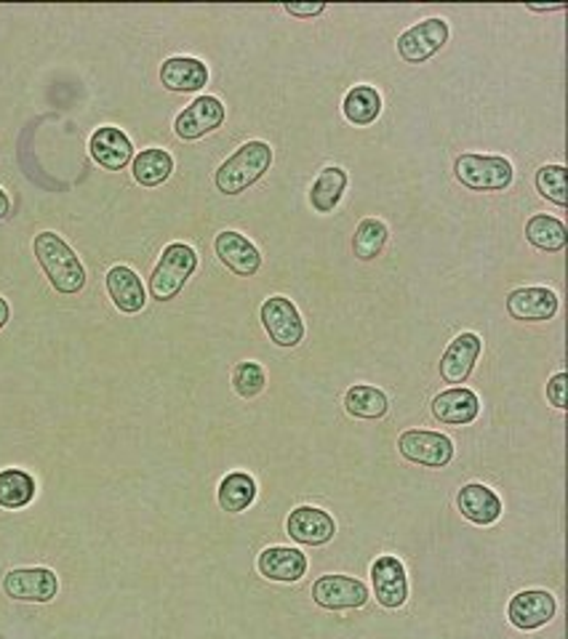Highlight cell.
Returning a JSON list of instances; mask_svg holds the SVG:
<instances>
[{"mask_svg": "<svg viewBox=\"0 0 568 639\" xmlns=\"http://www.w3.org/2000/svg\"><path fill=\"white\" fill-rule=\"evenodd\" d=\"M35 256H38L43 272L59 293H78L85 286V269L81 259L57 232H40L35 237Z\"/></svg>", "mask_w": 568, "mask_h": 639, "instance_id": "cell-1", "label": "cell"}, {"mask_svg": "<svg viewBox=\"0 0 568 639\" xmlns=\"http://www.w3.org/2000/svg\"><path fill=\"white\" fill-rule=\"evenodd\" d=\"M270 165H273L270 144H267V141H248V144H243L235 155L219 165L213 182H217L219 193L241 195L246 193L252 184L259 182L262 176L270 171Z\"/></svg>", "mask_w": 568, "mask_h": 639, "instance_id": "cell-2", "label": "cell"}, {"mask_svg": "<svg viewBox=\"0 0 568 639\" xmlns=\"http://www.w3.org/2000/svg\"><path fill=\"white\" fill-rule=\"evenodd\" d=\"M195 267H198V254L185 243H171L163 251L161 262H158L155 272L150 278L152 299L169 301L185 288V282L193 278Z\"/></svg>", "mask_w": 568, "mask_h": 639, "instance_id": "cell-3", "label": "cell"}, {"mask_svg": "<svg viewBox=\"0 0 568 639\" xmlns=\"http://www.w3.org/2000/svg\"><path fill=\"white\" fill-rule=\"evenodd\" d=\"M454 174L473 193H502L512 184L510 160L499 155H462L456 158Z\"/></svg>", "mask_w": 568, "mask_h": 639, "instance_id": "cell-4", "label": "cell"}, {"mask_svg": "<svg viewBox=\"0 0 568 639\" xmlns=\"http://www.w3.org/2000/svg\"><path fill=\"white\" fill-rule=\"evenodd\" d=\"M398 451L411 464L443 469L454 458V442L441 432H427V429H408L398 438Z\"/></svg>", "mask_w": 568, "mask_h": 639, "instance_id": "cell-5", "label": "cell"}, {"mask_svg": "<svg viewBox=\"0 0 568 639\" xmlns=\"http://www.w3.org/2000/svg\"><path fill=\"white\" fill-rule=\"evenodd\" d=\"M262 325H265L270 341L278 347H297L304 339V323L299 317L294 301L283 297H273L262 304Z\"/></svg>", "mask_w": 568, "mask_h": 639, "instance_id": "cell-6", "label": "cell"}, {"mask_svg": "<svg viewBox=\"0 0 568 639\" xmlns=\"http://www.w3.org/2000/svg\"><path fill=\"white\" fill-rule=\"evenodd\" d=\"M445 40H449V24L432 16V20L414 24L401 35L398 54L406 65H421V61L436 57L445 46Z\"/></svg>", "mask_w": 568, "mask_h": 639, "instance_id": "cell-7", "label": "cell"}, {"mask_svg": "<svg viewBox=\"0 0 568 639\" xmlns=\"http://www.w3.org/2000/svg\"><path fill=\"white\" fill-rule=\"evenodd\" d=\"M313 600L326 611H352V607L366 605L369 589L363 581L350 579V576H321L313 583Z\"/></svg>", "mask_w": 568, "mask_h": 639, "instance_id": "cell-8", "label": "cell"}, {"mask_svg": "<svg viewBox=\"0 0 568 639\" xmlns=\"http://www.w3.org/2000/svg\"><path fill=\"white\" fill-rule=\"evenodd\" d=\"M5 594L20 602H51L59 592L57 573L48 568L11 570L3 581Z\"/></svg>", "mask_w": 568, "mask_h": 639, "instance_id": "cell-9", "label": "cell"}, {"mask_svg": "<svg viewBox=\"0 0 568 639\" xmlns=\"http://www.w3.org/2000/svg\"><path fill=\"white\" fill-rule=\"evenodd\" d=\"M371 581H374L376 602L387 611H398L408 597V579L406 568L398 557L384 555L371 565Z\"/></svg>", "mask_w": 568, "mask_h": 639, "instance_id": "cell-10", "label": "cell"}, {"mask_svg": "<svg viewBox=\"0 0 568 639\" xmlns=\"http://www.w3.org/2000/svg\"><path fill=\"white\" fill-rule=\"evenodd\" d=\"M555 597L549 592H542V589H529V592H518L515 597L507 605V618H510L512 626L518 629L531 631L540 629V626L549 624L555 618Z\"/></svg>", "mask_w": 568, "mask_h": 639, "instance_id": "cell-11", "label": "cell"}, {"mask_svg": "<svg viewBox=\"0 0 568 639\" xmlns=\"http://www.w3.org/2000/svg\"><path fill=\"white\" fill-rule=\"evenodd\" d=\"M213 248H217L219 262L235 272L237 278H254L262 267V256L256 251V245L248 237H243L241 232L224 230L219 232L217 240H213Z\"/></svg>", "mask_w": 568, "mask_h": 639, "instance_id": "cell-12", "label": "cell"}, {"mask_svg": "<svg viewBox=\"0 0 568 639\" xmlns=\"http://www.w3.org/2000/svg\"><path fill=\"white\" fill-rule=\"evenodd\" d=\"M224 123V104L217 96H198L185 113L174 123V131L179 139H200L206 133L217 131Z\"/></svg>", "mask_w": 568, "mask_h": 639, "instance_id": "cell-13", "label": "cell"}, {"mask_svg": "<svg viewBox=\"0 0 568 639\" xmlns=\"http://www.w3.org/2000/svg\"><path fill=\"white\" fill-rule=\"evenodd\" d=\"M286 533L304 546H323L337 533V522L317 507H299L286 520Z\"/></svg>", "mask_w": 568, "mask_h": 639, "instance_id": "cell-14", "label": "cell"}, {"mask_svg": "<svg viewBox=\"0 0 568 639\" xmlns=\"http://www.w3.org/2000/svg\"><path fill=\"white\" fill-rule=\"evenodd\" d=\"M480 349H484V341L478 334L456 336L441 358V376L445 384H464L480 358Z\"/></svg>", "mask_w": 568, "mask_h": 639, "instance_id": "cell-15", "label": "cell"}, {"mask_svg": "<svg viewBox=\"0 0 568 639\" xmlns=\"http://www.w3.org/2000/svg\"><path fill=\"white\" fill-rule=\"evenodd\" d=\"M89 150H91V158H94L96 163L107 171H124L126 165L134 160L131 141H128V137L120 131V128H113V126L96 128L94 137H91L89 141Z\"/></svg>", "mask_w": 568, "mask_h": 639, "instance_id": "cell-16", "label": "cell"}, {"mask_svg": "<svg viewBox=\"0 0 568 639\" xmlns=\"http://www.w3.org/2000/svg\"><path fill=\"white\" fill-rule=\"evenodd\" d=\"M480 399L473 390L464 386H451L432 399V416L449 427H464V423L478 419Z\"/></svg>", "mask_w": 568, "mask_h": 639, "instance_id": "cell-17", "label": "cell"}, {"mask_svg": "<svg viewBox=\"0 0 568 639\" xmlns=\"http://www.w3.org/2000/svg\"><path fill=\"white\" fill-rule=\"evenodd\" d=\"M507 312L523 323H545L558 312V297L549 288H518L507 299Z\"/></svg>", "mask_w": 568, "mask_h": 639, "instance_id": "cell-18", "label": "cell"}, {"mask_svg": "<svg viewBox=\"0 0 568 639\" xmlns=\"http://www.w3.org/2000/svg\"><path fill=\"white\" fill-rule=\"evenodd\" d=\"M107 293L113 299V304L118 306L126 315H137L148 304V293H144L142 280L134 272L131 267H113L107 272Z\"/></svg>", "mask_w": 568, "mask_h": 639, "instance_id": "cell-19", "label": "cell"}, {"mask_svg": "<svg viewBox=\"0 0 568 639\" xmlns=\"http://www.w3.org/2000/svg\"><path fill=\"white\" fill-rule=\"evenodd\" d=\"M259 573L270 581L294 583L308 573V557L291 546H270L259 555Z\"/></svg>", "mask_w": 568, "mask_h": 639, "instance_id": "cell-20", "label": "cell"}, {"mask_svg": "<svg viewBox=\"0 0 568 639\" xmlns=\"http://www.w3.org/2000/svg\"><path fill=\"white\" fill-rule=\"evenodd\" d=\"M456 507H460L462 518L475 522V525H491L502 514V501L491 488L480 483L464 485L456 496Z\"/></svg>", "mask_w": 568, "mask_h": 639, "instance_id": "cell-21", "label": "cell"}, {"mask_svg": "<svg viewBox=\"0 0 568 639\" xmlns=\"http://www.w3.org/2000/svg\"><path fill=\"white\" fill-rule=\"evenodd\" d=\"M161 80L169 91H200L209 83V70L200 59L174 57L163 61Z\"/></svg>", "mask_w": 568, "mask_h": 639, "instance_id": "cell-22", "label": "cell"}, {"mask_svg": "<svg viewBox=\"0 0 568 639\" xmlns=\"http://www.w3.org/2000/svg\"><path fill=\"white\" fill-rule=\"evenodd\" d=\"M341 113L352 126H369L382 115V96L371 85H356L347 91L345 102H341Z\"/></svg>", "mask_w": 568, "mask_h": 639, "instance_id": "cell-23", "label": "cell"}, {"mask_svg": "<svg viewBox=\"0 0 568 639\" xmlns=\"http://www.w3.org/2000/svg\"><path fill=\"white\" fill-rule=\"evenodd\" d=\"M256 499V483L252 475H246V472H232L219 483V507L224 509V512L230 514H237V512H246L248 507H252Z\"/></svg>", "mask_w": 568, "mask_h": 639, "instance_id": "cell-24", "label": "cell"}, {"mask_svg": "<svg viewBox=\"0 0 568 639\" xmlns=\"http://www.w3.org/2000/svg\"><path fill=\"white\" fill-rule=\"evenodd\" d=\"M347 187V174L339 169V165H328V169L321 171L313 189H310V202L317 213H332L337 208V202L341 200Z\"/></svg>", "mask_w": 568, "mask_h": 639, "instance_id": "cell-25", "label": "cell"}, {"mask_svg": "<svg viewBox=\"0 0 568 639\" xmlns=\"http://www.w3.org/2000/svg\"><path fill=\"white\" fill-rule=\"evenodd\" d=\"M345 408L347 414L358 416V419H382L390 408V399L382 390H376V386L356 384L347 390Z\"/></svg>", "mask_w": 568, "mask_h": 639, "instance_id": "cell-26", "label": "cell"}, {"mask_svg": "<svg viewBox=\"0 0 568 639\" xmlns=\"http://www.w3.org/2000/svg\"><path fill=\"white\" fill-rule=\"evenodd\" d=\"M526 237L534 248L540 251H564L566 248V226L564 221L555 217H545V213H536L526 221Z\"/></svg>", "mask_w": 568, "mask_h": 639, "instance_id": "cell-27", "label": "cell"}, {"mask_svg": "<svg viewBox=\"0 0 568 639\" xmlns=\"http://www.w3.org/2000/svg\"><path fill=\"white\" fill-rule=\"evenodd\" d=\"M174 171V158L166 150H144L134 158V179L142 187H158Z\"/></svg>", "mask_w": 568, "mask_h": 639, "instance_id": "cell-28", "label": "cell"}, {"mask_svg": "<svg viewBox=\"0 0 568 639\" xmlns=\"http://www.w3.org/2000/svg\"><path fill=\"white\" fill-rule=\"evenodd\" d=\"M35 499V479L22 469L0 472V507L22 509Z\"/></svg>", "mask_w": 568, "mask_h": 639, "instance_id": "cell-29", "label": "cell"}, {"mask_svg": "<svg viewBox=\"0 0 568 639\" xmlns=\"http://www.w3.org/2000/svg\"><path fill=\"white\" fill-rule=\"evenodd\" d=\"M387 237H390V230L384 221L363 219L358 224L356 237H352V251H356V256L360 262H371L382 254Z\"/></svg>", "mask_w": 568, "mask_h": 639, "instance_id": "cell-30", "label": "cell"}, {"mask_svg": "<svg viewBox=\"0 0 568 639\" xmlns=\"http://www.w3.org/2000/svg\"><path fill=\"white\" fill-rule=\"evenodd\" d=\"M536 189L542 198H547L555 206H568V189H566V169L564 165H542L536 171Z\"/></svg>", "mask_w": 568, "mask_h": 639, "instance_id": "cell-31", "label": "cell"}, {"mask_svg": "<svg viewBox=\"0 0 568 639\" xmlns=\"http://www.w3.org/2000/svg\"><path fill=\"white\" fill-rule=\"evenodd\" d=\"M267 384V376H265V368L259 365V362H237L235 371H232V386H235V392L241 397L252 399L259 395L262 390H265Z\"/></svg>", "mask_w": 568, "mask_h": 639, "instance_id": "cell-32", "label": "cell"}, {"mask_svg": "<svg viewBox=\"0 0 568 639\" xmlns=\"http://www.w3.org/2000/svg\"><path fill=\"white\" fill-rule=\"evenodd\" d=\"M566 390H568V376H566V373H558V376L549 379V384H547V399L558 410L566 408Z\"/></svg>", "mask_w": 568, "mask_h": 639, "instance_id": "cell-33", "label": "cell"}, {"mask_svg": "<svg viewBox=\"0 0 568 639\" xmlns=\"http://www.w3.org/2000/svg\"><path fill=\"white\" fill-rule=\"evenodd\" d=\"M283 11L291 16H299V20H313V16L326 11V3H286Z\"/></svg>", "mask_w": 568, "mask_h": 639, "instance_id": "cell-34", "label": "cell"}, {"mask_svg": "<svg viewBox=\"0 0 568 639\" xmlns=\"http://www.w3.org/2000/svg\"><path fill=\"white\" fill-rule=\"evenodd\" d=\"M566 5L564 3H549V5H536V3H531L529 5V11H540V14H547V11H564Z\"/></svg>", "mask_w": 568, "mask_h": 639, "instance_id": "cell-35", "label": "cell"}, {"mask_svg": "<svg viewBox=\"0 0 568 639\" xmlns=\"http://www.w3.org/2000/svg\"><path fill=\"white\" fill-rule=\"evenodd\" d=\"M9 211H11V202H9V198H5L3 189H0V221L9 217Z\"/></svg>", "mask_w": 568, "mask_h": 639, "instance_id": "cell-36", "label": "cell"}, {"mask_svg": "<svg viewBox=\"0 0 568 639\" xmlns=\"http://www.w3.org/2000/svg\"><path fill=\"white\" fill-rule=\"evenodd\" d=\"M9 323V304H5V299H0V328Z\"/></svg>", "mask_w": 568, "mask_h": 639, "instance_id": "cell-37", "label": "cell"}]
</instances>
